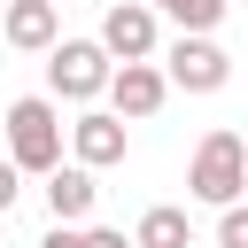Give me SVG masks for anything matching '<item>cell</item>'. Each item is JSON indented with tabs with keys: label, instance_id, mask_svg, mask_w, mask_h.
Wrapping results in <instances>:
<instances>
[{
	"label": "cell",
	"instance_id": "obj_1",
	"mask_svg": "<svg viewBox=\"0 0 248 248\" xmlns=\"http://www.w3.org/2000/svg\"><path fill=\"white\" fill-rule=\"evenodd\" d=\"M0 132H8V163H16V170H39V178H46V170L62 163V108H54L46 93L8 101Z\"/></svg>",
	"mask_w": 248,
	"mask_h": 248
},
{
	"label": "cell",
	"instance_id": "obj_2",
	"mask_svg": "<svg viewBox=\"0 0 248 248\" xmlns=\"http://www.w3.org/2000/svg\"><path fill=\"white\" fill-rule=\"evenodd\" d=\"M186 186H194V202H209V209H232L240 202V186H248V140L240 132H202V147H194V163H186Z\"/></svg>",
	"mask_w": 248,
	"mask_h": 248
},
{
	"label": "cell",
	"instance_id": "obj_3",
	"mask_svg": "<svg viewBox=\"0 0 248 248\" xmlns=\"http://www.w3.org/2000/svg\"><path fill=\"white\" fill-rule=\"evenodd\" d=\"M108 78H116V54H108L101 39H54V46H46V85H54V101H93V93H108Z\"/></svg>",
	"mask_w": 248,
	"mask_h": 248
},
{
	"label": "cell",
	"instance_id": "obj_4",
	"mask_svg": "<svg viewBox=\"0 0 248 248\" xmlns=\"http://www.w3.org/2000/svg\"><path fill=\"white\" fill-rule=\"evenodd\" d=\"M163 78H170L178 93H217V85L232 78V54H225L209 31H178V39L163 46Z\"/></svg>",
	"mask_w": 248,
	"mask_h": 248
},
{
	"label": "cell",
	"instance_id": "obj_5",
	"mask_svg": "<svg viewBox=\"0 0 248 248\" xmlns=\"http://www.w3.org/2000/svg\"><path fill=\"white\" fill-rule=\"evenodd\" d=\"M101 46H108L116 62H155V46H163L155 0H116V8L101 16Z\"/></svg>",
	"mask_w": 248,
	"mask_h": 248
},
{
	"label": "cell",
	"instance_id": "obj_6",
	"mask_svg": "<svg viewBox=\"0 0 248 248\" xmlns=\"http://www.w3.org/2000/svg\"><path fill=\"white\" fill-rule=\"evenodd\" d=\"M163 93H170V78H163L155 62H116V78H108V108H116V116H132V124H140V116H155V108H163Z\"/></svg>",
	"mask_w": 248,
	"mask_h": 248
},
{
	"label": "cell",
	"instance_id": "obj_7",
	"mask_svg": "<svg viewBox=\"0 0 248 248\" xmlns=\"http://www.w3.org/2000/svg\"><path fill=\"white\" fill-rule=\"evenodd\" d=\"M70 155H78L85 170L124 163V116H116V108H85V116L70 124Z\"/></svg>",
	"mask_w": 248,
	"mask_h": 248
},
{
	"label": "cell",
	"instance_id": "obj_8",
	"mask_svg": "<svg viewBox=\"0 0 248 248\" xmlns=\"http://www.w3.org/2000/svg\"><path fill=\"white\" fill-rule=\"evenodd\" d=\"M0 39H8L16 54H46V46L62 39V16H54V0H8V16H0Z\"/></svg>",
	"mask_w": 248,
	"mask_h": 248
},
{
	"label": "cell",
	"instance_id": "obj_9",
	"mask_svg": "<svg viewBox=\"0 0 248 248\" xmlns=\"http://www.w3.org/2000/svg\"><path fill=\"white\" fill-rule=\"evenodd\" d=\"M93 202H101V186H93L85 163H54V170H46V209H54V225L93 217Z\"/></svg>",
	"mask_w": 248,
	"mask_h": 248
},
{
	"label": "cell",
	"instance_id": "obj_10",
	"mask_svg": "<svg viewBox=\"0 0 248 248\" xmlns=\"http://www.w3.org/2000/svg\"><path fill=\"white\" fill-rule=\"evenodd\" d=\"M132 248H194V225H186V209L155 202V209L132 225Z\"/></svg>",
	"mask_w": 248,
	"mask_h": 248
},
{
	"label": "cell",
	"instance_id": "obj_11",
	"mask_svg": "<svg viewBox=\"0 0 248 248\" xmlns=\"http://www.w3.org/2000/svg\"><path fill=\"white\" fill-rule=\"evenodd\" d=\"M155 8H163L178 31H217V23H225V0H155Z\"/></svg>",
	"mask_w": 248,
	"mask_h": 248
},
{
	"label": "cell",
	"instance_id": "obj_12",
	"mask_svg": "<svg viewBox=\"0 0 248 248\" xmlns=\"http://www.w3.org/2000/svg\"><path fill=\"white\" fill-rule=\"evenodd\" d=\"M217 248H248V202H232L217 217Z\"/></svg>",
	"mask_w": 248,
	"mask_h": 248
},
{
	"label": "cell",
	"instance_id": "obj_13",
	"mask_svg": "<svg viewBox=\"0 0 248 248\" xmlns=\"http://www.w3.org/2000/svg\"><path fill=\"white\" fill-rule=\"evenodd\" d=\"M16 194H23V170H16V163H8V155H0V217H8V209H16Z\"/></svg>",
	"mask_w": 248,
	"mask_h": 248
},
{
	"label": "cell",
	"instance_id": "obj_14",
	"mask_svg": "<svg viewBox=\"0 0 248 248\" xmlns=\"http://www.w3.org/2000/svg\"><path fill=\"white\" fill-rule=\"evenodd\" d=\"M39 248H85V232H78V225H54V232H46Z\"/></svg>",
	"mask_w": 248,
	"mask_h": 248
},
{
	"label": "cell",
	"instance_id": "obj_15",
	"mask_svg": "<svg viewBox=\"0 0 248 248\" xmlns=\"http://www.w3.org/2000/svg\"><path fill=\"white\" fill-rule=\"evenodd\" d=\"M85 248H132V240H124L116 225H93V232H85Z\"/></svg>",
	"mask_w": 248,
	"mask_h": 248
}]
</instances>
